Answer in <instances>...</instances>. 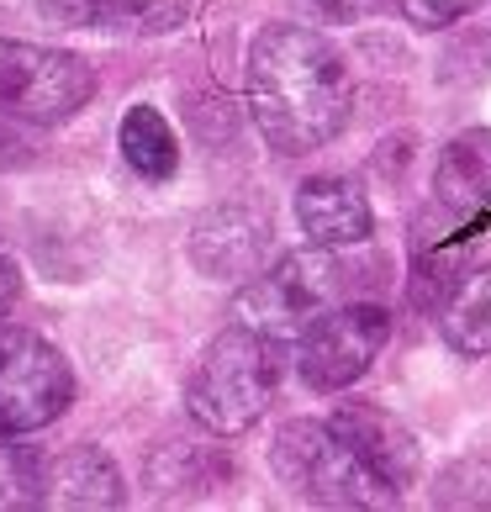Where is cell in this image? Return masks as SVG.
<instances>
[{
  "label": "cell",
  "mask_w": 491,
  "mask_h": 512,
  "mask_svg": "<svg viewBox=\"0 0 491 512\" xmlns=\"http://www.w3.org/2000/svg\"><path fill=\"white\" fill-rule=\"evenodd\" d=\"M249 111L275 154H317L354 117V74L323 32L275 22L249 48Z\"/></svg>",
  "instance_id": "obj_1"
},
{
  "label": "cell",
  "mask_w": 491,
  "mask_h": 512,
  "mask_svg": "<svg viewBox=\"0 0 491 512\" xmlns=\"http://www.w3.org/2000/svg\"><path fill=\"white\" fill-rule=\"evenodd\" d=\"M275 386H280V344L233 322L228 333H217L201 349L191 381H185V412L206 433L233 439V433L254 428L264 417Z\"/></svg>",
  "instance_id": "obj_2"
},
{
  "label": "cell",
  "mask_w": 491,
  "mask_h": 512,
  "mask_svg": "<svg viewBox=\"0 0 491 512\" xmlns=\"http://www.w3.org/2000/svg\"><path fill=\"white\" fill-rule=\"evenodd\" d=\"M354 280H349V264H338L333 249H317L307 243L301 254L275 259L264 275H254L249 286L233 296V322L238 328H254L275 344L286 338H301L323 312H333L338 301H349Z\"/></svg>",
  "instance_id": "obj_3"
},
{
  "label": "cell",
  "mask_w": 491,
  "mask_h": 512,
  "mask_svg": "<svg viewBox=\"0 0 491 512\" xmlns=\"http://www.w3.org/2000/svg\"><path fill=\"white\" fill-rule=\"evenodd\" d=\"M270 460H275V476L301 502H317V507H396L402 502V491L375 476L360 454L338 439L333 423L296 417V423L275 433Z\"/></svg>",
  "instance_id": "obj_4"
},
{
  "label": "cell",
  "mask_w": 491,
  "mask_h": 512,
  "mask_svg": "<svg viewBox=\"0 0 491 512\" xmlns=\"http://www.w3.org/2000/svg\"><path fill=\"white\" fill-rule=\"evenodd\" d=\"M74 407V370L43 333L0 322V433L22 439Z\"/></svg>",
  "instance_id": "obj_5"
},
{
  "label": "cell",
  "mask_w": 491,
  "mask_h": 512,
  "mask_svg": "<svg viewBox=\"0 0 491 512\" xmlns=\"http://www.w3.org/2000/svg\"><path fill=\"white\" fill-rule=\"evenodd\" d=\"M90 96H96V74L80 53L0 37V117L53 127L69 122Z\"/></svg>",
  "instance_id": "obj_6"
},
{
  "label": "cell",
  "mask_w": 491,
  "mask_h": 512,
  "mask_svg": "<svg viewBox=\"0 0 491 512\" xmlns=\"http://www.w3.org/2000/svg\"><path fill=\"white\" fill-rule=\"evenodd\" d=\"M391 344V312L375 301H338L296 338V365L312 391H349Z\"/></svg>",
  "instance_id": "obj_7"
},
{
  "label": "cell",
  "mask_w": 491,
  "mask_h": 512,
  "mask_svg": "<svg viewBox=\"0 0 491 512\" xmlns=\"http://www.w3.org/2000/svg\"><path fill=\"white\" fill-rule=\"evenodd\" d=\"M191 259L206 280H254L275 259V227L254 206H217L191 227Z\"/></svg>",
  "instance_id": "obj_8"
},
{
  "label": "cell",
  "mask_w": 491,
  "mask_h": 512,
  "mask_svg": "<svg viewBox=\"0 0 491 512\" xmlns=\"http://www.w3.org/2000/svg\"><path fill=\"white\" fill-rule=\"evenodd\" d=\"M328 423L338 428V439H344L360 460L375 470L381 481H391L396 491H407L412 481H418V465H423V454H418V439L396 423V417L386 407H370V402H344Z\"/></svg>",
  "instance_id": "obj_9"
},
{
  "label": "cell",
  "mask_w": 491,
  "mask_h": 512,
  "mask_svg": "<svg viewBox=\"0 0 491 512\" xmlns=\"http://www.w3.org/2000/svg\"><path fill=\"white\" fill-rule=\"evenodd\" d=\"M296 222H301V233H307V243H317V249H354V243H365L370 227H375L370 201H365V191L349 175L301 180Z\"/></svg>",
  "instance_id": "obj_10"
},
{
  "label": "cell",
  "mask_w": 491,
  "mask_h": 512,
  "mask_svg": "<svg viewBox=\"0 0 491 512\" xmlns=\"http://www.w3.org/2000/svg\"><path fill=\"white\" fill-rule=\"evenodd\" d=\"M428 206H439L449 217H465V222L491 212V127H470L439 148Z\"/></svg>",
  "instance_id": "obj_11"
},
{
  "label": "cell",
  "mask_w": 491,
  "mask_h": 512,
  "mask_svg": "<svg viewBox=\"0 0 491 512\" xmlns=\"http://www.w3.org/2000/svg\"><path fill=\"white\" fill-rule=\"evenodd\" d=\"M228 481H233V454L206 439L159 444L154 460H148V491L159 502H201V497H217Z\"/></svg>",
  "instance_id": "obj_12"
},
{
  "label": "cell",
  "mask_w": 491,
  "mask_h": 512,
  "mask_svg": "<svg viewBox=\"0 0 491 512\" xmlns=\"http://www.w3.org/2000/svg\"><path fill=\"white\" fill-rule=\"evenodd\" d=\"M37 16L74 32H169L185 22V0H37Z\"/></svg>",
  "instance_id": "obj_13"
},
{
  "label": "cell",
  "mask_w": 491,
  "mask_h": 512,
  "mask_svg": "<svg viewBox=\"0 0 491 512\" xmlns=\"http://www.w3.org/2000/svg\"><path fill=\"white\" fill-rule=\"evenodd\" d=\"M122 502H127L122 470L96 444H74L59 460H48L43 507H122Z\"/></svg>",
  "instance_id": "obj_14"
},
{
  "label": "cell",
  "mask_w": 491,
  "mask_h": 512,
  "mask_svg": "<svg viewBox=\"0 0 491 512\" xmlns=\"http://www.w3.org/2000/svg\"><path fill=\"white\" fill-rule=\"evenodd\" d=\"M439 333L455 354H491V264L470 270L439 307Z\"/></svg>",
  "instance_id": "obj_15"
},
{
  "label": "cell",
  "mask_w": 491,
  "mask_h": 512,
  "mask_svg": "<svg viewBox=\"0 0 491 512\" xmlns=\"http://www.w3.org/2000/svg\"><path fill=\"white\" fill-rule=\"evenodd\" d=\"M117 143H122V159H127L132 175H143V180H175V169H180V138H175V127H169L154 106H132L127 117H122Z\"/></svg>",
  "instance_id": "obj_16"
},
{
  "label": "cell",
  "mask_w": 491,
  "mask_h": 512,
  "mask_svg": "<svg viewBox=\"0 0 491 512\" xmlns=\"http://www.w3.org/2000/svg\"><path fill=\"white\" fill-rule=\"evenodd\" d=\"M43 476H48L43 454L27 444H6V433H0V512L43 507Z\"/></svg>",
  "instance_id": "obj_17"
},
{
  "label": "cell",
  "mask_w": 491,
  "mask_h": 512,
  "mask_svg": "<svg viewBox=\"0 0 491 512\" xmlns=\"http://www.w3.org/2000/svg\"><path fill=\"white\" fill-rule=\"evenodd\" d=\"M433 502L444 507H491V460H465L433 486Z\"/></svg>",
  "instance_id": "obj_18"
},
{
  "label": "cell",
  "mask_w": 491,
  "mask_h": 512,
  "mask_svg": "<svg viewBox=\"0 0 491 512\" xmlns=\"http://www.w3.org/2000/svg\"><path fill=\"white\" fill-rule=\"evenodd\" d=\"M391 6H396V16H402V22L423 27V32H439V27H449V22H460V16H470L481 0H391Z\"/></svg>",
  "instance_id": "obj_19"
},
{
  "label": "cell",
  "mask_w": 491,
  "mask_h": 512,
  "mask_svg": "<svg viewBox=\"0 0 491 512\" xmlns=\"http://www.w3.org/2000/svg\"><path fill=\"white\" fill-rule=\"evenodd\" d=\"M301 16H312V22L323 27H349V22H365V16L381 11V0H296Z\"/></svg>",
  "instance_id": "obj_20"
},
{
  "label": "cell",
  "mask_w": 491,
  "mask_h": 512,
  "mask_svg": "<svg viewBox=\"0 0 491 512\" xmlns=\"http://www.w3.org/2000/svg\"><path fill=\"white\" fill-rule=\"evenodd\" d=\"M16 296H22V270H16V254L0 243V317L16 307Z\"/></svg>",
  "instance_id": "obj_21"
},
{
  "label": "cell",
  "mask_w": 491,
  "mask_h": 512,
  "mask_svg": "<svg viewBox=\"0 0 491 512\" xmlns=\"http://www.w3.org/2000/svg\"><path fill=\"white\" fill-rule=\"evenodd\" d=\"M6 122H11V117H6ZM6 122H0V164H16V159H27V154H22V138H16Z\"/></svg>",
  "instance_id": "obj_22"
}]
</instances>
